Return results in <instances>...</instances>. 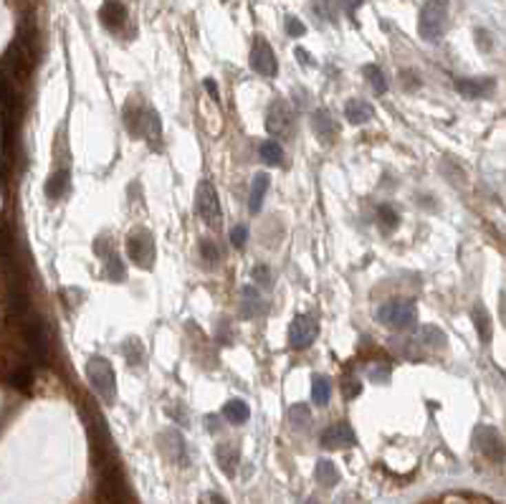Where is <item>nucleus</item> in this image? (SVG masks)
Returning <instances> with one entry per match:
<instances>
[{
    "label": "nucleus",
    "mask_w": 506,
    "mask_h": 504,
    "mask_svg": "<svg viewBox=\"0 0 506 504\" xmlns=\"http://www.w3.org/2000/svg\"><path fill=\"white\" fill-rule=\"evenodd\" d=\"M122 353H125L127 363L129 365H142L145 363V347L137 337H127L122 342Z\"/></svg>",
    "instance_id": "obj_33"
},
{
    "label": "nucleus",
    "mask_w": 506,
    "mask_h": 504,
    "mask_svg": "<svg viewBox=\"0 0 506 504\" xmlns=\"http://www.w3.org/2000/svg\"><path fill=\"white\" fill-rule=\"evenodd\" d=\"M223 418H226L228 423H233V426L246 423V421L251 418L249 403H243L241 398H233V401H228L226 406H223Z\"/></svg>",
    "instance_id": "obj_23"
},
{
    "label": "nucleus",
    "mask_w": 506,
    "mask_h": 504,
    "mask_svg": "<svg viewBox=\"0 0 506 504\" xmlns=\"http://www.w3.org/2000/svg\"><path fill=\"white\" fill-rule=\"evenodd\" d=\"M238 309H241V317L243 319H256V317H261L266 312V302L264 297H261V292H258L256 286H243L241 289V304H238Z\"/></svg>",
    "instance_id": "obj_17"
},
{
    "label": "nucleus",
    "mask_w": 506,
    "mask_h": 504,
    "mask_svg": "<svg viewBox=\"0 0 506 504\" xmlns=\"http://www.w3.org/2000/svg\"><path fill=\"white\" fill-rule=\"evenodd\" d=\"M23 337H25V345L31 350L33 360L41 365H48V355H51V347H48V332H46V324L41 317H31L23 327Z\"/></svg>",
    "instance_id": "obj_6"
},
{
    "label": "nucleus",
    "mask_w": 506,
    "mask_h": 504,
    "mask_svg": "<svg viewBox=\"0 0 506 504\" xmlns=\"http://www.w3.org/2000/svg\"><path fill=\"white\" fill-rule=\"evenodd\" d=\"M200 256L205 261H211V264H215V261H220V256H223V251H220L218 246L213 244V238H200Z\"/></svg>",
    "instance_id": "obj_37"
},
{
    "label": "nucleus",
    "mask_w": 506,
    "mask_h": 504,
    "mask_svg": "<svg viewBox=\"0 0 506 504\" xmlns=\"http://www.w3.org/2000/svg\"><path fill=\"white\" fill-rule=\"evenodd\" d=\"M294 54H296V59H299V61H304V63H312V59H309V54H306L304 48H296Z\"/></svg>",
    "instance_id": "obj_45"
},
{
    "label": "nucleus",
    "mask_w": 506,
    "mask_h": 504,
    "mask_svg": "<svg viewBox=\"0 0 506 504\" xmlns=\"http://www.w3.org/2000/svg\"><path fill=\"white\" fill-rule=\"evenodd\" d=\"M160 449H162V454L170 461H178V464H187V449H185V439H182V434L180 431H175V428H170V431H165L162 436H160Z\"/></svg>",
    "instance_id": "obj_14"
},
{
    "label": "nucleus",
    "mask_w": 506,
    "mask_h": 504,
    "mask_svg": "<svg viewBox=\"0 0 506 504\" xmlns=\"http://www.w3.org/2000/svg\"><path fill=\"white\" fill-rule=\"evenodd\" d=\"M258 155H261V160H264L266 165H271V167H279L281 162H284V150H281V145L276 140H264V142H261Z\"/></svg>",
    "instance_id": "obj_29"
},
{
    "label": "nucleus",
    "mask_w": 506,
    "mask_h": 504,
    "mask_svg": "<svg viewBox=\"0 0 506 504\" xmlns=\"http://www.w3.org/2000/svg\"><path fill=\"white\" fill-rule=\"evenodd\" d=\"M127 256L132 259L134 266L149 269L155 266V236L149 233L147 229H134L129 236H127Z\"/></svg>",
    "instance_id": "obj_5"
},
{
    "label": "nucleus",
    "mask_w": 506,
    "mask_h": 504,
    "mask_svg": "<svg viewBox=\"0 0 506 504\" xmlns=\"http://www.w3.org/2000/svg\"><path fill=\"white\" fill-rule=\"evenodd\" d=\"M268 188H271V175L268 173L253 175V180H251V196H249V211L253 213V216H258L261 208H264V200H266Z\"/></svg>",
    "instance_id": "obj_19"
},
{
    "label": "nucleus",
    "mask_w": 506,
    "mask_h": 504,
    "mask_svg": "<svg viewBox=\"0 0 506 504\" xmlns=\"http://www.w3.org/2000/svg\"><path fill=\"white\" fill-rule=\"evenodd\" d=\"M28 312V297L21 286H8V297H6V315L8 317H23Z\"/></svg>",
    "instance_id": "obj_21"
},
{
    "label": "nucleus",
    "mask_w": 506,
    "mask_h": 504,
    "mask_svg": "<svg viewBox=\"0 0 506 504\" xmlns=\"http://www.w3.org/2000/svg\"><path fill=\"white\" fill-rule=\"evenodd\" d=\"M99 18L109 31H119L127 23V6L122 0H107L99 8Z\"/></svg>",
    "instance_id": "obj_18"
},
{
    "label": "nucleus",
    "mask_w": 506,
    "mask_h": 504,
    "mask_svg": "<svg viewBox=\"0 0 506 504\" xmlns=\"http://www.w3.org/2000/svg\"><path fill=\"white\" fill-rule=\"evenodd\" d=\"M195 211L200 216L202 221L208 226H218L220 223V200L218 193L208 180L198 182V190H195Z\"/></svg>",
    "instance_id": "obj_7"
},
{
    "label": "nucleus",
    "mask_w": 506,
    "mask_h": 504,
    "mask_svg": "<svg viewBox=\"0 0 506 504\" xmlns=\"http://www.w3.org/2000/svg\"><path fill=\"white\" fill-rule=\"evenodd\" d=\"M448 6L451 0H425L418 16V36L423 41H438L443 36L445 23H448Z\"/></svg>",
    "instance_id": "obj_4"
},
{
    "label": "nucleus",
    "mask_w": 506,
    "mask_h": 504,
    "mask_svg": "<svg viewBox=\"0 0 506 504\" xmlns=\"http://www.w3.org/2000/svg\"><path fill=\"white\" fill-rule=\"evenodd\" d=\"M400 84H405V89H410V92H413V89H418L421 81H418V76H415V71H403V74H400Z\"/></svg>",
    "instance_id": "obj_43"
},
{
    "label": "nucleus",
    "mask_w": 506,
    "mask_h": 504,
    "mask_svg": "<svg viewBox=\"0 0 506 504\" xmlns=\"http://www.w3.org/2000/svg\"><path fill=\"white\" fill-rule=\"evenodd\" d=\"M205 87H208V92H211L213 99H218V89H215V81H213V79H205Z\"/></svg>",
    "instance_id": "obj_46"
},
{
    "label": "nucleus",
    "mask_w": 506,
    "mask_h": 504,
    "mask_svg": "<svg viewBox=\"0 0 506 504\" xmlns=\"http://www.w3.org/2000/svg\"><path fill=\"white\" fill-rule=\"evenodd\" d=\"M312 129H314V134L319 137V142H324V145H332V142L337 140V134H339V125H337V119L332 117L327 109L314 112Z\"/></svg>",
    "instance_id": "obj_16"
},
{
    "label": "nucleus",
    "mask_w": 506,
    "mask_h": 504,
    "mask_svg": "<svg viewBox=\"0 0 506 504\" xmlns=\"http://www.w3.org/2000/svg\"><path fill=\"white\" fill-rule=\"evenodd\" d=\"M251 69L266 76V79H273L276 76V71H279V63H276V54H273V48L268 46V41L266 39H256L253 41V48H251Z\"/></svg>",
    "instance_id": "obj_11"
},
{
    "label": "nucleus",
    "mask_w": 506,
    "mask_h": 504,
    "mask_svg": "<svg viewBox=\"0 0 506 504\" xmlns=\"http://www.w3.org/2000/svg\"><path fill=\"white\" fill-rule=\"evenodd\" d=\"M397 226H400V216H397L395 208L392 205H380L377 208V229L382 233H392Z\"/></svg>",
    "instance_id": "obj_32"
},
{
    "label": "nucleus",
    "mask_w": 506,
    "mask_h": 504,
    "mask_svg": "<svg viewBox=\"0 0 506 504\" xmlns=\"http://www.w3.org/2000/svg\"><path fill=\"white\" fill-rule=\"evenodd\" d=\"M266 132L291 134L294 132V109L286 99H273L266 109Z\"/></svg>",
    "instance_id": "obj_8"
},
{
    "label": "nucleus",
    "mask_w": 506,
    "mask_h": 504,
    "mask_svg": "<svg viewBox=\"0 0 506 504\" xmlns=\"http://www.w3.org/2000/svg\"><path fill=\"white\" fill-rule=\"evenodd\" d=\"M317 335H319V319L314 315H299L288 324V345L294 350H306L314 345Z\"/></svg>",
    "instance_id": "obj_9"
},
{
    "label": "nucleus",
    "mask_w": 506,
    "mask_h": 504,
    "mask_svg": "<svg viewBox=\"0 0 506 504\" xmlns=\"http://www.w3.org/2000/svg\"><path fill=\"white\" fill-rule=\"evenodd\" d=\"M471 319H474V324H476L478 339H481L483 345H489V342H491V332H494V327H491V317H489V312H486V307H481V304H476L474 312H471Z\"/></svg>",
    "instance_id": "obj_24"
},
{
    "label": "nucleus",
    "mask_w": 506,
    "mask_h": 504,
    "mask_svg": "<svg viewBox=\"0 0 506 504\" xmlns=\"http://www.w3.org/2000/svg\"><path fill=\"white\" fill-rule=\"evenodd\" d=\"M288 421L294 428H306V426L312 423V413H309V406L306 403H296L288 408Z\"/></svg>",
    "instance_id": "obj_35"
},
{
    "label": "nucleus",
    "mask_w": 506,
    "mask_h": 504,
    "mask_svg": "<svg viewBox=\"0 0 506 504\" xmlns=\"http://www.w3.org/2000/svg\"><path fill=\"white\" fill-rule=\"evenodd\" d=\"M362 76L367 79V84L377 92V94H385L388 92V76H385V71L380 69V66H375V63H367V66H362Z\"/></svg>",
    "instance_id": "obj_28"
},
{
    "label": "nucleus",
    "mask_w": 506,
    "mask_h": 504,
    "mask_svg": "<svg viewBox=\"0 0 506 504\" xmlns=\"http://www.w3.org/2000/svg\"><path fill=\"white\" fill-rule=\"evenodd\" d=\"M36 21L31 13H25L18 23L16 39L6 48V74L25 79L39 61V46H36Z\"/></svg>",
    "instance_id": "obj_1"
},
{
    "label": "nucleus",
    "mask_w": 506,
    "mask_h": 504,
    "mask_svg": "<svg viewBox=\"0 0 506 504\" xmlns=\"http://www.w3.org/2000/svg\"><path fill=\"white\" fill-rule=\"evenodd\" d=\"M319 443L324 449H350L357 443V436L352 431L347 423H337V426H329L327 431L321 434Z\"/></svg>",
    "instance_id": "obj_13"
},
{
    "label": "nucleus",
    "mask_w": 506,
    "mask_h": 504,
    "mask_svg": "<svg viewBox=\"0 0 506 504\" xmlns=\"http://www.w3.org/2000/svg\"><path fill=\"white\" fill-rule=\"evenodd\" d=\"M134 134H140V137H145L147 142H152L155 145L157 140H160V134H162V122H160V114H157L155 109H145L140 114L137 112V125L132 127Z\"/></svg>",
    "instance_id": "obj_15"
},
{
    "label": "nucleus",
    "mask_w": 506,
    "mask_h": 504,
    "mask_svg": "<svg viewBox=\"0 0 506 504\" xmlns=\"http://www.w3.org/2000/svg\"><path fill=\"white\" fill-rule=\"evenodd\" d=\"M211 504H228V502H226V496H220V494H211Z\"/></svg>",
    "instance_id": "obj_47"
},
{
    "label": "nucleus",
    "mask_w": 506,
    "mask_h": 504,
    "mask_svg": "<svg viewBox=\"0 0 506 504\" xmlns=\"http://www.w3.org/2000/svg\"><path fill=\"white\" fill-rule=\"evenodd\" d=\"M367 375L375 380V383H380V380H388L390 378V365H370V370H367Z\"/></svg>",
    "instance_id": "obj_41"
},
{
    "label": "nucleus",
    "mask_w": 506,
    "mask_h": 504,
    "mask_svg": "<svg viewBox=\"0 0 506 504\" xmlns=\"http://www.w3.org/2000/svg\"><path fill=\"white\" fill-rule=\"evenodd\" d=\"M476 446H478V451H481L483 456L489 459V461H496V464H501V461H506V446H504V439L498 436L496 428H491V426H478L476 428Z\"/></svg>",
    "instance_id": "obj_10"
},
{
    "label": "nucleus",
    "mask_w": 506,
    "mask_h": 504,
    "mask_svg": "<svg viewBox=\"0 0 506 504\" xmlns=\"http://www.w3.org/2000/svg\"><path fill=\"white\" fill-rule=\"evenodd\" d=\"M231 244H233V249H246V244H249V229L246 226H235L233 231H231Z\"/></svg>",
    "instance_id": "obj_40"
},
{
    "label": "nucleus",
    "mask_w": 506,
    "mask_h": 504,
    "mask_svg": "<svg viewBox=\"0 0 506 504\" xmlns=\"http://www.w3.org/2000/svg\"><path fill=\"white\" fill-rule=\"evenodd\" d=\"M377 322L392 332H408L418 324V307L410 300H390L377 309Z\"/></svg>",
    "instance_id": "obj_3"
},
{
    "label": "nucleus",
    "mask_w": 506,
    "mask_h": 504,
    "mask_svg": "<svg viewBox=\"0 0 506 504\" xmlns=\"http://www.w3.org/2000/svg\"><path fill=\"white\" fill-rule=\"evenodd\" d=\"M415 342H418L421 347H428V350H441V347L448 345V339H445V332L438 330V327H433V324H425V327L418 332Z\"/></svg>",
    "instance_id": "obj_22"
},
{
    "label": "nucleus",
    "mask_w": 506,
    "mask_h": 504,
    "mask_svg": "<svg viewBox=\"0 0 506 504\" xmlns=\"http://www.w3.org/2000/svg\"><path fill=\"white\" fill-rule=\"evenodd\" d=\"M284 25H286V33L291 36V39H299V36H304V33H306V25H304L296 16L284 18Z\"/></svg>",
    "instance_id": "obj_39"
},
{
    "label": "nucleus",
    "mask_w": 506,
    "mask_h": 504,
    "mask_svg": "<svg viewBox=\"0 0 506 504\" xmlns=\"http://www.w3.org/2000/svg\"><path fill=\"white\" fill-rule=\"evenodd\" d=\"M253 282L261 286V292H268V289L273 286L271 269L266 266V264H258V266H253Z\"/></svg>",
    "instance_id": "obj_36"
},
{
    "label": "nucleus",
    "mask_w": 506,
    "mask_h": 504,
    "mask_svg": "<svg viewBox=\"0 0 506 504\" xmlns=\"http://www.w3.org/2000/svg\"><path fill=\"white\" fill-rule=\"evenodd\" d=\"M317 481H319L321 487H335L337 481H339V472H337V466L332 461H319L317 464Z\"/></svg>",
    "instance_id": "obj_34"
},
{
    "label": "nucleus",
    "mask_w": 506,
    "mask_h": 504,
    "mask_svg": "<svg viewBox=\"0 0 506 504\" xmlns=\"http://www.w3.org/2000/svg\"><path fill=\"white\" fill-rule=\"evenodd\" d=\"M344 117H347L350 125H367L375 117V109L372 104L365 102V99H350L344 104Z\"/></svg>",
    "instance_id": "obj_20"
},
{
    "label": "nucleus",
    "mask_w": 506,
    "mask_h": 504,
    "mask_svg": "<svg viewBox=\"0 0 506 504\" xmlns=\"http://www.w3.org/2000/svg\"><path fill=\"white\" fill-rule=\"evenodd\" d=\"M317 16L327 18V21H337V6L335 0H312Z\"/></svg>",
    "instance_id": "obj_38"
},
{
    "label": "nucleus",
    "mask_w": 506,
    "mask_h": 504,
    "mask_svg": "<svg viewBox=\"0 0 506 504\" xmlns=\"http://www.w3.org/2000/svg\"><path fill=\"white\" fill-rule=\"evenodd\" d=\"M66 193H69V173H66V170H56L46 182V196L51 198V200H59V198H63Z\"/></svg>",
    "instance_id": "obj_25"
},
{
    "label": "nucleus",
    "mask_w": 506,
    "mask_h": 504,
    "mask_svg": "<svg viewBox=\"0 0 506 504\" xmlns=\"http://www.w3.org/2000/svg\"><path fill=\"white\" fill-rule=\"evenodd\" d=\"M342 6L352 13V10H357L362 6V0H342Z\"/></svg>",
    "instance_id": "obj_44"
},
{
    "label": "nucleus",
    "mask_w": 506,
    "mask_h": 504,
    "mask_svg": "<svg viewBox=\"0 0 506 504\" xmlns=\"http://www.w3.org/2000/svg\"><path fill=\"white\" fill-rule=\"evenodd\" d=\"M342 390L347 398H357L359 393H362V383H357V380H352V378H344L342 380Z\"/></svg>",
    "instance_id": "obj_42"
},
{
    "label": "nucleus",
    "mask_w": 506,
    "mask_h": 504,
    "mask_svg": "<svg viewBox=\"0 0 506 504\" xmlns=\"http://www.w3.org/2000/svg\"><path fill=\"white\" fill-rule=\"evenodd\" d=\"M86 380H89V386L96 395H99L101 401L112 406L114 398H117V375H114V368L107 357H89V363H86Z\"/></svg>",
    "instance_id": "obj_2"
},
{
    "label": "nucleus",
    "mask_w": 506,
    "mask_h": 504,
    "mask_svg": "<svg viewBox=\"0 0 506 504\" xmlns=\"http://www.w3.org/2000/svg\"><path fill=\"white\" fill-rule=\"evenodd\" d=\"M104 274H107V279L109 282H127V266H125V261L119 259L117 253L112 251L107 259H104Z\"/></svg>",
    "instance_id": "obj_31"
},
{
    "label": "nucleus",
    "mask_w": 506,
    "mask_h": 504,
    "mask_svg": "<svg viewBox=\"0 0 506 504\" xmlns=\"http://www.w3.org/2000/svg\"><path fill=\"white\" fill-rule=\"evenodd\" d=\"M332 398V380L327 375H314L312 378V401L317 406H327Z\"/></svg>",
    "instance_id": "obj_30"
},
{
    "label": "nucleus",
    "mask_w": 506,
    "mask_h": 504,
    "mask_svg": "<svg viewBox=\"0 0 506 504\" xmlns=\"http://www.w3.org/2000/svg\"><path fill=\"white\" fill-rule=\"evenodd\" d=\"M8 386L16 388L18 393H31V388H33V370L28 368V365H21V368H16V370L8 375Z\"/></svg>",
    "instance_id": "obj_26"
},
{
    "label": "nucleus",
    "mask_w": 506,
    "mask_h": 504,
    "mask_svg": "<svg viewBox=\"0 0 506 504\" xmlns=\"http://www.w3.org/2000/svg\"><path fill=\"white\" fill-rule=\"evenodd\" d=\"M453 87L458 92L461 96H466V99H478V96H489L496 87V81L489 79V76H463V79H456L453 81Z\"/></svg>",
    "instance_id": "obj_12"
},
{
    "label": "nucleus",
    "mask_w": 506,
    "mask_h": 504,
    "mask_svg": "<svg viewBox=\"0 0 506 504\" xmlns=\"http://www.w3.org/2000/svg\"><path fill=\"white\" fill-rule=\"evenodd\" d=\"M215 459H218L220 469H223L228 476H233V474H235V466H238V461H241V454H238L233 446L223 443V446H218V449H215Z\"/></svg>",
    "instance_id": "obj_27"
}]
</instances>
